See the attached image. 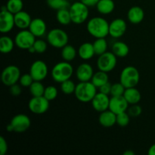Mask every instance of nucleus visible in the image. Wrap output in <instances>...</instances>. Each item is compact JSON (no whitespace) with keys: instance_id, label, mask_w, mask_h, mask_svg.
<instances>
[{"instance_id":"f257e3e1","label":"nucleus","mask_w":155,"mask_h":155,"mask_svg":"<svg viewBox=\"0 0 155 155\" xmlns=\"http://www.w3.org/2000/svg\"><path fill=\"white\" fill-rule=\"evenodd\" d=\"M109 23L101 17H94L89 20L86 29L89 34L95 39L105 38L109 35Z\"/></svg>"},{"instance_id":"f03ea898","label":"nucleus","mask_w":155,"mask_h":155,"mask_svg":"<svg viewBox=\"0 0 155 155\" xmlns=\"http://www.w3.org/2000/svg\"><path fill=\"white\" fill-rule=\"evenodd\" d=\"M96 93L97 87L91 81L80 82L74 92L77 99L83 103L91 102Z\"/></svg>"},{"instance_id":"7ed1b4c3","label":"nucleus","mask_w":155,"mask_h":155,"mask_svg":"<svg viewBox=\"0 0 155 155\" xmlns=\"http://www.w3.org/2000/svg\"><path fill=\"white\" fill-rule=\"evenodd\" d=\"M74 74V68L68 61H61L56 64L51 71V78L56 83H61L71 78Z\"/></svg>"},{"instance_id":"20e7f679","label":"nucleus","mask_w":155,"mask_h":155,"mask_svg":"<svg viewBox=\"0 0 155 155\" xmlns=\"http://www.w3.org/2000/svg\"><path fill=\"white\" fill-rule=\"evenodd\" d=\"M72 22L75 24H82L89 18V7L81 1L73 3L69 8Z\"/></svg>"},{"instance_id":"39448f33","label":"nucleus","mask_w":155,"mask_h":155,"mask_svg":"<svg viewBox=\"0 0 155 155\" xmlns=\"http://www.w3.org/2000/svg\"><path fill=\"white\" fill-rule=\"evenodd\" d=\"M140 74L136 68L127 66L122 70L120 75V82L127 88L136 87L139 83Z\"/></svg>"},{"instance_id":"423d86ee","label":"nucleus","mask_w":155,"mask_h":155,"mask_svg":"<svg viewBox=\"0 0 155 155\" xmlns=\"http://www.w3.org/2000/svg\"><path fill=\"white\" fill-rule=\"evenodd\" d=\"M47 41L51 46L62 48L68 44L69 37L64 30L60 28H54L47 34Z\"/></svg>"},{"instance_id":"0eeeda50","label":"nucleus","mask_w":155,"mask_h":155,"mask_svg":"<svg viewBox=\"0 0 155 155\" xmlns=\"http://www.w3.org/2000/svg\"><path fill=\"white\" fill-rule=\"evenodd\" d=\"M113 52L106 51L104 54L98 56L97 60V67L98 70L104 72L109 73L113 71L117 66V58Z\"/></svg>"},{"instance_id":"6e6552de","label":"nucleus","mask_w":155,"mask_h":155,"mask_svg":"<svg viewBox=\"0 0 155 155\" xmlns=\"http://www.w3.org/2000/svg\"><path fill=\"white\" fill-rule=\"evenodd\" d=\"M36 41V36L30 31L29 29L21 30L15 37V45L21 49L28 50L33 46Z\"/></svg>"},{"instance_id":"1a4fd4ad","label":"nucleus","mask_w":155,"mask_h":155,"mask_svg":"<svg viewBox=\"0 0 155 155\" xmlns=\"http://www.w3.org/2000/svg\"><path fill=\"white\" fill-rule=\"evenodd\" d=\"M21 71L15 65H8L2 72L1 80L5 86H11L16 84L21 78Z\"/></svg>"},{"instance_id":"9d476101","label":"nucleus","mask_w":155,"mask_h":155,"mask_svg":"<svg viewBox=\"0 0 155 155\" xmlns=\"http://www.w3.org/2000/svg\"><path fill=\"white\" fill-rule=\"evenodd\" d=\"M28 108L34 114H43L49 108V101L44 96L33 97L29 101Z\"/></svg>"},{"instance_id":"9b49d317","label":"nucleus","mask_w":155,"mask_h":155,"mask_svg":"<svg viewBox=\"0 0 155 155\" xmlns=\"http://www.w3.org/2000/svg\"><path fill=\"white\" fill-rule=\"evenodd\" d=\"M10 124L13 129V132L17 133H22L30 128L31 125V120L27 115L24 114H18L12 117Z\"/></svg>"},{"instance_id":"f8f14e48","label":"nucleus","mask_w":155,"mask_h":155,"mask_svg":"<svg viewBox=\"0 0 155 155\" xmlns=\"http://www.w3.org/2000/svg\"><path fill=\"white\" fill-rule=\"evenodd\" d=\"M48 66L43 61H35L30 68V74L36 81H42L48 75Z\"/></svg>"},{"instance_id":"ddd939ff","label":"nucleus","mask_w":155,"mask_h":155,"mask_svg":"<svg viewBox=\"0 0 155 155\" xmlns=\"http://www.w3.org/2000/svg\"><path fill=\"white\" fill-rule=\"evenodd\" d=\"M127 30V22L122 18H116L109 24V35L114 39L122 37Z\"/></svg>"},{"instance_id":"4468645a","label":"nucleus","mask_w":155,"mask_h":155,"mask_svg":"<svg viewBox=\"0 0 155 155\" xmlns=\"http://www.w3.org/2000/svg\"><path fill=\"white\" fill-rule=\"evenodd\" d=\"M15 26V15L8 10H1L0 13V31L8 33L13 30Z\"/></svg>"},{"instance_id":"2eb2a0df","label":"nucleus","mask_w":155,"mask_h":155,"mask_svg":"<svg viewBox=\"0 0 155 155\" xmlns=\"http://www.w3.org/2000/svg\"><path fill=\"white\" fill-rule=\"evenodd\" d=\"M129 107V103L124 97L120 96H112L110 98V104H109V110H111L115 114H119L123 112L127 111Z\"/></svg>"},{"instance_id":"dca6fc26","label":"nucleus","mask_w":155,"mask_h":155,"mask_svg":"<svg viewBox=\"0 0 155 155\" xmlns=\"http://www.w3.org/2000/svg\"><path fill=\"white\" fill-rule=\"evenodd\" d=\"M91 102H92V105L94 110L101 113V112L109 109L110 98H109L108 95L99 92H97Z\"/></svg>"},{"instance_id":"f3484780","label":"nucleus","mask_w":155,"mask_h":155,"mask_svg":"<svg viewBox=\"0 0 155 155\" xmlns=\"http://www.w3.org/2000/svg\"><path fill=\"white\" fill-rule=\"evenodd\" d=\"M93 75V68L88 63H82L76 70V77L80 82L91 81Z\"/></svg>"},{"instance_id":"a211bd4d","label":"nucleus","mask_w":155,"mask_h":155,"mask_svg":"<svg viewBox=\"0 0 155 155\" xmlns=\"http://www.w3.org/2000/svg\"><path fill=\"white\" fill-rule=\"evenodd\" d=\"M28 29L36 37H41L46 33L47 26L44 20L37 18L32 20Z\"/></svg>"},{"instance_id":"6ab92c4d","label":"nucleus","mask_w":155,"mask_h":155,"mask_svg":"<svg viewBox=\"0 0 155 155\" xmlns=\"http://www.w3.org/2000/svg\"><path fill=\"white\" fill-rule=\"evenodd\" d=\"M98 122L103 127L110 128L117 124V114L107 109L104 111L101 112L98 117Z\"/></svg>"},{"instance_id":"aec40b11","label":"nucleus","mask_w":155,"mask_h":155,"mask_svg":"<svg viewBox=\"0 0 155 155\" xmlns=\"http://www.w3.org/2000/svg\"><path fill=\"white\" fill-rule=\"evenodd\" d=\"M32 20L33 19L31 18L30 14L23 10L15 14V27H18L20 30L28 29Z\"/></svg>"},{"instance_id":"412c9836","label":"nucleus","mask_w":155,"mask_h":155,"mask_svg":"<svg viewBox=\"0 0 155 155\" xmlns=\"http://www.w3.org/2000/svg\"><path fill=\"white\" fill-rule=\"evenodd\" d=\"M127 18L131 24H139L145 18V12L139 6H133L127 12Z\"/></svg>"},{"instance_id":"4be33fe9","label":"nucleus","mask_w":155,"mask_h":155,"mask_svg":"<svg viewBox=\"0 0 155 155\" xmlns=\"http://www.w3.org/2000/svg\"><path fill=\"white\" fill-rule=\"evenodd\" d=\"M78 54L81 59L84 61L90 60L95 54L93 43L84 42L82 44L78 49Z\"/></svg>"},{"instance_id":"5701e85b","label":"nucleus","mask_w":155,"mask_h":155,"mask_svg":"<svg viewBox=\"0 0 155 155\" xmlns=\"http://www.w3.org/2000/svg\"><path fill=\"white\" fill-rule=\"evenodd\" d=\"M124 97L127 100L129 104H138L141 101L142 95L139 89L136 87L127 88L124 93Z\"/></svg>"},{"instance_id":"b1692460","label":"nucleus","mask_w":155,"mask_h":155,"mask_svg":"<svg viewBox=\"0 0 155 155\" xmlns=\"http://www.w3.org/2000/svg\"><path fill=\"white\" fill-rule=\"evenodd\" d=\"M112 52L118 58H125L130 53V48L127 43L121 41L115 42L112 45Z\"/></svg>"},{"instance_id":"393cba45","label":"nucleus","mask_w":155,"mask_h":155,"mask_svg":"<svg viewBox=\"0 0 155 155\" xmlns=\"http://www.w3.org/2000/svg\"><path fill=\"white\" fill-rule=\"evenodd\" d=\"M96 8L101 15H109L114 10V2L113 0H99L96 5Z\"/></svg>"},{"instance_id":"a878e982","label":"nucleus","mask_w":155,"mask_h":155,"mask_svg":"<svg viewBox=\"0 0 155 155\" xmlns=\"http://www.w3.org/2000/svg\"><path fill=\"white\" fill-rule=\"evenodd\" d=\"M15 45V39L8 36H3L0 38V51L2 54H8L12 52Z\"/></svg>"},{"instance_id":"bb28decb","label":"nucleus","mask_w":155,"mask_h":155,"mask_svg":"<svg viewBox=\"0 0 155 155\" xmlns=\"http://www.w3.org/2000/svg\"><path fill=\"white\" fill-rule=\"evenodd\" d=\"M91 82L96 86L97 88L101 87L104 84L109 82V77L107 75V73L98 70L96 73H94V75L92 77Z\"/></svg>"},{"instance_id":"cd10ccee","label":"nucleus","mask_w":155,"mask_h":155,"mask_svg":"<svg viewBox=\"0 0 155 155\" xmlns=\"http://www.w3.org/2000/svg\"><path fill=\"white\" fill-rule=\"evenodd\" d=\"M56 19H57L58 22L61 25H68L72 22L71 20V14H70L69 9L67 8H62L60 10L57 11V14H56Z\"/></svg>"},{"instance_id":"c85d7f7f","label":"nucleus","mask_w":155,"mask_h":155,"mask_svg":"<svg viewBox=\"0 0 155 155\" xmlns=\"http://www.w3.org/2000/svg\"><path fill=\"white\" fill-rule=\"evenodd\" d=\"M77 51L76 48L73 45L68 44V45H66L64 47L62 48L61 57L65 61H72L75 59L76 56H77Z\"/></svg>"},{"instance_id":"c756f323","label":"nucleus","mask_w":155,"mask_h":155,"mask_svg":"<svg viewBox=\"0 0 155 155\" xmlns=\"http://www.w3.org/2000/svg\"><path fill=\"white\" fill-rule=\"evenodd\" d=\"M94 50L96 55H101L107 51V42L105 38H98L93 42Z\"/></svg>"},{"instance_id":"7c9ffc66","label":"nucleus","mask_w":155,"mask_h":155,"mask_svg":"<svg viewBox=\"0 0 155 155\" xmlns=\"http://www.w3.org/2000/svg\"><path fill=\"white\" fill-rule=\"evenodd\" d=\"M45 89V87L41 83V81H36V80H34L33 83L29 87V90H30V94L33 97L43 96Z\"/></svg>"},{"instance_id":"2f4dec72","label":"nucleus","mask_w":155,"mask_h":155,"mask_svg":"<svg viewBox=\"0 0 155 155\" xmlns=\"http://www.w3.org/2000/svg\"><path fill=\"white\" fill-rule=\"evenodd\" d=\"M6 7L8 12L15 15L23 10L24 3L22 0H8L6 4Z\"/></svg>"},{"instance_id":"473e14b6","label":"nucleus","mask_w":155,"mask_h":155,"mask_svg":"<svg viewBox=\"0 0 155 155\" xmlns=\"http://www.w3.org/2000/svg\"><path fill=\"white\" fill-rule=\"evenodd\" d=\"M47 5L54 10H60L70 7L68 0H46Z\"/></svg>"},{"instance_id":"72a5a7b5","label":"nucleus","mask_w":155,"mask_h":155,"mask_svg":"<svg viewBox=\"0 0 155 155\" xmlns=\"http://www.w3.org/2000/svg\"><path fill=\"white\" fill-rule=\"evenodd\" d=\"M75 83L74 81L69 79L68 80H65L63 83H61V89L62 92L65 95H71V94L74 93L76 89Z\"/></svg>"},{"instance_id":"f704fd0d","label":"nucleus","mask_w":155,"mask_h":155,"mask_svg":"<svg viewBox=\"0 0 155 155\" xmlns=\"http://www.w3.org/2000/svg\"><path fill=\"white\" fill-rule=\"evenodd\" d=\"M58 95V91L57 88L54 86H48L45 87L43 96L50 101L55 99Z\"/></svg>"},{"instance_id":"c9c22d12","label":"nucleus","mask_w":155,"mask_h":155,"mask_svg":"<svg viewBox=\"0 0 155 155\" xmlns=\"http://www.w3.org/2000/svg\"><path fill=\"white\" fill-rule=\"evenodd\" d=\"M130 116L127 111L123 112V113L117 114V124L119 127H127L130 124Z\"/></svg>"},{"instance_id":"e433bc0d","label":"nucleus","mask_w":155,"mask_h":155,"mask_svg":"<svg viewBox=\"0 0 155 155\" xmlns=\"http://www.w3.org/2000/svg\"><path fill=\"white\" fill-rule=\"evenodd\" d=\"M126 90V87L120 82L112 84L111 90H110V95L111 96H120L124 95V92Z\"/></svg>"},{"instance_id":"4c0bfd02","label":"nucleus","mask_w":155,"mask_h":155,"mask_svg":"<svg viewBox=\"0 0 155 155\" xmlns=\"http://www.w3.org/2000/svg\"><path fill=\"white\" fill-rule=\"evenodd\" d=\"M33 47H34L36 52L38 54H42V53L45 52L47 50V43L42 39H36L34 44H33Z\"/></svg>"},{"instance_id":"58836bf2","label":"nucleus","mask_w":155,"mask_h":155,"mask_svg":"<svg viewBox=\"0 0 155 155\" xmlns=\"http://www.w3.org/2000/svg\"><path fill=\"white\" fill-rule=\"evenodd\" d=\"M127 111L130 117H139V115H141V114L142 113V108L138 104H131V106L128 107Z\"/></svg>"},{"instance_id":"ea45409f","label":"nucleus","mask_w":155,"mask_h":155,"mask_svg":"<svg viewBox=\"0 0 155 155\" xmlns=\"http://www.w3.org/2000/svg\"><path fill=\"white\" fill-rule=\"evenodd\" d=\"M34 80L30 75V74H24L21 76V78L19 80V83L21 86H24V87H30V85L33 83Z\"/></svg>"},{"instance_id":"a19ab883","label":"nucleus","mask_w":155,"mask_h":155,"mask_svg":"<svg viewBox=\"0 0 155 155\" xmlns=\"http://www.w3.org/2000/svg\"><path fill=\"white\" fill-rule=\"evenodd\" d=\"M8 146V142L3 136H0V155H5L7 154Z\"/></svg>"},{"instance_id":"79ce46f5","label":"nucleus","mask_w":155,"mask_h":155,"mask_svg":"<svg viewBox=\"0 0 155 155\" xmlns=\"http://www.w3.org/2000/svg\"><path fill=\"white\" fill-rule=\"evenodd\" d=\"M9 88H10L9 92H10L11 95H12L13 96H19L22 92V89H21V86L18 85L17 83L9 86Z\"/></svg>"},{"instance_id":"37998d69","label":"nucleus","mask_w":155,"mask_h":155,"mask_svg":"<svg viewBox=\"0 0 155 155\" xmlns=\"http://www.w3.org/2000/svg\"><path fill=\"white\" fill-rule=\"evenodd\" d=\"M111 86L112 85L110 84L109 82H107V83L104 84L103 86H101V87H99V92H102V93L106 94V95H110V90H111Z\"/></svg>"},{"instance_id":"c03bdc74","label":"nucleus","mask_w":155,"mask_h":155,"mask_svg":"<svg viewBox=\"0 0 155 155\" xmlns=\"http://www.w3.org/2000/svg\"><path fill=\"white\" fill-rule=\"evenodd\" d=\"M80 1L88 7H93V6H96L99 0H80Z\"/></svg>"},{"instance_id":"a18cd8bd","label":"nucleus","mask_w":155,"mask_h":155,"mask_svg":"<svg viewBox=\"0 0 155 155\" xmlns=\"http://www.w3.org/2000/svg\"><path fill=\"white\" fill-rule=\"evenodd\" d=\"M148 155H155V144L151 145L148 151Z\"/></svg>"},{"instance_id":"49530a36","label":"nucleus","mask_w":155,"mask_h":155,"mask_svg":"<svg viewBox=\"0 0 155 155\" xmlns=\"http://www.w3.org/2000/svg\"><path fill=\"white\" fill-rule=\"evenodd\" d=\"M124 155H135V153L131 150H128L124 153Z\"/></svg>"},{"instance_id":"de8ad7c7","label":"nucleus","mask_w":155,"mask_h":155,"mask_svg":"<svg viewBox=\"0 0 155 155\" xmlns=\"http://www.w3.org/2000/svg\"><path fill=\"white\" fill-rule=\"evenodd\" d=\"M28 51L30 53H36V50H35V48H34V47H33V46L30 47V48H29Z\"/></svg>"}]
</instances>
